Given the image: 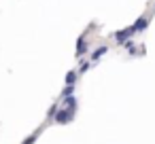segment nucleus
<instances>
[{"mask_svg": "<svg viewBox=\"0 0 155 144\" xmlns=\"http://www.w3.org/2000/svg\"><path fill=\"white\" fill-rule=\"evenodd\" d=\"M87 68H89V64H87V62H83V64H81V72H85Z\"/></svg>", "mask_w": 155, "mask_h": 144, "instance_id": "8", "label": "nucleus"}, {"mask_svg": "<svg viewBox=\"0 0 155 144\" xmlns=\"http://www.w3.org/2000/svg\"><path fill=\"white\" fill-rule=\"evenodd\" d=\"M70 119H72V108H70V106H66L64 110L55 112V121H58V123H68Z\"/></svg>", "mask_w": 155, "mask_h": 144, "instance_id": "1", "label": "nucleus"}, {"mask_svg": "<svg viewBox=\"0 0 155 144\" xmlns=\"http://www.w3.org/2000/svg\"><path fill=\"white\" fill-rule=\"evenodd\" d=\"M74 81H77V72L72 70V72L66 74V85H74Z\"/></svg>", "mask_w": 155, "mask_h": 144, "instance_id": "6", "label": "nucleus"}, {"mask_svg": "<svg viewBox=\"0 0 155 144\" xmlns=\"http://www.w3.org/2000/svg\"><path fill=\"white\" fill-rule=\"evenodd\" d=\"M132 34H134V32H132V28H127V30H121V32H117V34H115V38H117V40L123 45V43H125V40L132 36Z\"/></svg>", "mask_w": 155, "mask_h": 144, "instance_id": "3", "label": "nucleus"}, {"mask_svg": "<svg viewBox=\"0 0 155 144\" xmlns=\"http://www.w3.org/2000/svg\"><path fill=\"white\" fill-rule=\"evenodd\" d=\"M106 51H108V47H106V45H102L100 49H96V51L91 53V59H94V62H96V59H100V57H102V55H104Z\"/></svg>", "mask_w": 155, "mask_h": 144, "instance_id": "4", "label": "nucleus"}, {"mask_svg": "<svg viewBox=\"0 0 155 144\" xmlns=\"http://www.w3.org/2000/svg\"><path fill=\"white\" fill-rule=\"evenodd\" d=\"M147 26H149V19H147V17H140V19L132 26V32H142V30H147Z\"/></svg>", "mask_w": 155, "mask_h": 144, "instance_id": "2", "label": "nucleus"}, {"mask_svg": "<svg viewBox=\"0 0 155 144\" xmlns=\"http://www.w3.org/2000/svg\"><path fill=\"white\" fill-rule=\"evenodd\" d=\"M123 45H125V49H127L130 53H136V47H134V43H132V40H125Z\"/></svg>", "mask_w": 155, "mask_h": 144, "instance_id": "7", "label": "nucleus"}, {"mask_svg": "<svg viewBox=\"0 0 155 144\" xmlns=\"http://www.w3.org/2000/svg\"><path fill=\"white\" fill-rule=\"evenodd\" d=\"M87 51V45H85V38H79V47H77V55H83Z\"/></svg>", "mask_w": 155, "mask_h": 144, "instance_id": "5", "label": "nucleus"}]
</instances>
